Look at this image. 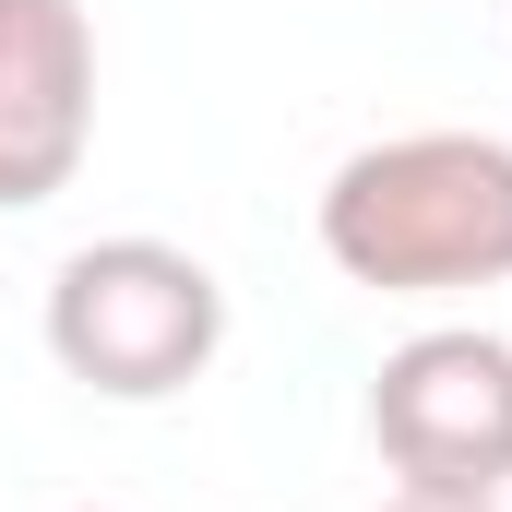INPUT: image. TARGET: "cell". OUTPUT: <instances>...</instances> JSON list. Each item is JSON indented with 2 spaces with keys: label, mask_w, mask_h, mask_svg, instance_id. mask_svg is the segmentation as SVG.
<instances>
[{
  "label": "cell",
  "mask_w": 512,
  "mask_h": 512,
  "mask_svg": "<svg viewBox=\"0 0 512 512\" xmlns=\"http://www.w3.org/2000/svg\"><path fill=\"white\" fill-rule=\"evenodd\" d=\"M322 262L370 298H453L512 274V143L382 131L322 179Z\"/></svg>",
  "instance_id": "obj_1"
},
{
  "label": "cell",
  "mask_w": 512,
  "mask_h": 512,
  "mask_svg": "<svg viewBox=\"0 0 512 512\" xmlns=\"http://www.w3.org/2000/svg\"><path fill=\"white\" fill-rule=\"evenodd\" d=\"M227 286L179 239H84L48 274V358L108 405H167L215 370Z\"/></svg>",
  "instance_id": "obj_2"
},
{
  "label": "cell",
  "mask_w": 512,
  "mask_h": 512,
  "mask_svg": "<svg viewBox=\"0 0 512 512\" xmlns=\"http://www.w3.org/2000/svg\"><path fill=\"white\" fill-rule=\"evenodd\" d=\"M370 441L393 489L501 501L512 489V346L477 322H429L370 370Z\"/></svg>",
  "instance_id": "obj_3"
},
{
  "label": "cell",
  "mask_w": 512,
  "mask_h": 512,
  "mask_svg": "<svg viewBox=\"0 0 512 512\" xmlns=\"http://www.w3.org/2000/svg\"><path fill=\"white\" fill-rule=\"evenodd\" d=\"M84 143H96V12L0 0V215L60 203Z\"/></svg>",
  "instance_id": "obj_4"
},
{
  "label": "cell",
  "mask_w": 512,
  "mask_h": 512,
  "mask_svg": "<svg viewBox=\"0 0 512 512\" xmlns=\"http://www.w3.org/2000/svg\"><path fill=\"white\" fill-rule=\"evenodd\" d=\"M382 512H501V501H429V489H393Z\"/></svg>",
  "instance_id": "obj_5"
}]
</instances>
